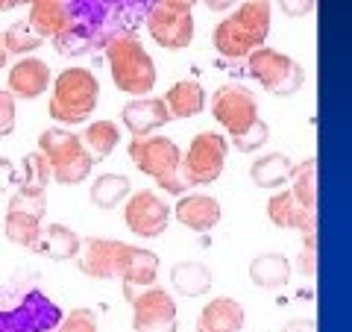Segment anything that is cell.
<instances>
[{
  "instance_id": "6da1fadb",
  "label": "cell",
  "mask_w": 352,
  "mask_h": 332,
  "mask_svg": "<svg viewBox=\"0 0 352 332\" xmlns=\"http://www.w3.org/2000/svg\"><path fill=\"white\" fill-rule=\"evenodd\" d=\"M212 115L226 129L229 147L238 153H256L267 145L270 127L258 115L256 94L244 85H220L212 94Z\"/></svg>"
},
{
  "instance_id": "7a4b0ae2",
  "label": "cell",
  "mask_w": 352,
  "mask_h": 332,
  "mask_svg": "<svg viewBox=\"0 0 352 332\" xmlns=\"http://www.w3.org/2000/svg\"><path fill=\"white\" fill-rule=\"evenodd\" d=\"M273 24L270 0H244L212 30V44L223 59H247L264 48Z\"/></svg>"
},
{
  "instance_id": "3957f363",
  "label": "cell",
  "mask_w": 352,
  "mask_h": 332,
  "mask_svg": "<svg viewBox=\"0 0 352 332\" xmlns=\"http://www.w3.org/2000/svg\"><path fill=\"white\" fill-rule=\"evenodd\" d=\"M129 159L135 162V168L144 176H150L153 183H159L162 191L185 194L191 188L188 176L182 171V150L168 136L132 138L129 141Z\"/></svg>"
},
{
  "instance_id": "277c9868",
  "label": "cell",
  "mask_w": 352,
  "mask_h": 332,
  "mask_svg": "<svg viewBox=\"0 0 352 332\" xmlns=\"http://www.w3.org/2000/svg\"><path fill=\"white\" fill-rule=\"evenodd\" d=\"M97 97H100V83L88 68H65L56 83H53V94L47 103L50 118L56 121V127H74L91 118L97 109Z\"/></svg>"
},
{
  "instance_id": "5b68a950",
  "label": "cell",
  "mask_w": 352,
  "mask_h": 332,
  "mask_svg": "<svg viewBox=\"0 0 352 332\" xmlns=\"http://www.w3.org/2000/svg\"><path fill=\"white\" fill-rule=\"evenodd\" d=\"M106 59L109 71H112V83L118 85V92H124L129 97H147L156 85V62L150 53L141 48L138 39L132 36H115L106 44Z\"/></svg>"
},
{
  "instance_id": "8992f818",
  "label": "cell",
  "mask_w": 352,
  "mask_h": 332,
  "mask_svg": "<svg viewBox=\"0 0 352 332\" xmlns=\"http://www.w3.org/2000/svg\"><path fill=\"white\" fill-rule=\"evenodd\" d=\"M38 153L50 165V180L59 185L82 183L94 168L91 153L82 147V138L65 127H47L38 136Z\"/></svg>"
},
{
  "instance_id": "52a82bcc",
  "label": "cell",
  "mask_w": 352,
  "mask_h": 332,
  "mask_svg": "<svg viewBox=\"0 0 352 332\" xmlns=\"http://www.w3.org/2000/svg\"><path fill=\"white\" fill-rule=\"evenodd\" d=\"M44 209H47V194H44V188L18 183V191L12 194V200H9L6 220H3L6 238L18 247L36 250L38 238H41Z\"/></svg>"
},
{
  "instance_id": "ba28073f",
  "label": "cell",
  "mask_w": 352,
  "mask_h": 332,
  "mask_svg": "<svg viewBox=\"0 0 352 332\" xmlns=\"http://www.w3.org/2000/svg\"><path fill=\"white\" fill-rule=\"evenodd\" d=\"M247 68L252 80H258L264 92L273 97H294L305 85V68L288 53L273 48H258L247 56Z\"/></svg>"
},
{
  "instance_id": "9c48e42d",
  "label": "cell",
  "mask_w": 352,
  "mask_h": 332,
  "mask_svg": "<svg viewBox=\"0 0 352 332\" xmlns=\"http://www.w3.org/2000/svg\"><path fill=\"white\" fill-rule=\"evenodd\" d=\"M229 156V141L220 132H200L182 153V171L191 185H212L220 180Z\"/></svg>"
},
{
  "instance_id": "30bf717a",
  "label": "cell",
  "mask_w": 352,
  "mask_h": 332,
  "mask_svg": "<svg viewBox=\"0 0 352 332\" xmlns=\"http://www.w3.org/2000/svg\"><path fill=\"white\" fill-rule=\"evenodd\" d=\"M147 32L164 50H185L194 41V15L191 9L156 0L147 12Z\"/></svg>"
},
{
  "instance_id": "8fae6325",
  "label": "cell",
  "mask_w": 352,
  "mask_h": 332,
  "mask_svg": "<svg viewBox=\"0 0 352 332\" xmlns=\"http://www.w3.org/2000/svg\"><path fill=\"white\" fill-rule=\"evenodd\" d=\"M132 332H179L176 300L168 289L150 285L132 300Z\"/></svg>"
},
{
  "instance_id": "7c38bea8",
  "label": "cell",
  "mask_w": 352,
  "mask_h": 332,
  "mask_svg": "<svg viewBox=\"0 0 352 332\" xmlns=\"http://www.w3.org/2000/svg\"><path fill=\"white\" fill-rule=\"evenodd\" d=\"M135 245H126V241H115V238H88L80 256H76V268L91 280H120L129 253Z\"/></svg>"
},
{
  "instance_id": "4fadbf2b",
  "label": "cell",
  "mask_w": 352,
  "mask_h": 332,
  "mask_svg": "<svg viewBox=\"0 0 352 332\" xmlns=\"http://www.w3.org/2000/svg\"><path fill=\"white\" fill-rule=\"evenodd\" d=\"M124 224L138 238H159L170 224V206L156 191H135L126 197Z\"/></svg>"
},
{
  "instance_id": "5bb4252c",
  "label": "cell",
  "mask_w": 352,
  "mask_h": 332,
  "mask_svg": "<svg viewBox=\"0 0 352 332\" xmlns=\"http://www.w3.org/2000/svg\"><path fill=\"white\" fill-rule=\"evenodd\" d=\"M120 121L132 132V138H144V136H153L156 129H162L164 124H170L173 118L162 97H135V101H129L124 106Z\"/></svg>"
},
{
  "instance_id": "9a60e30c",
  "label": "cell",
  "mask_w": 352,
  "mask_h": 332,
  "mask_svg": "<svg viewBox=\"0 0 352 332\" xmlns=\"http://www.w3.org/2000/svg\"><path fill=\"white\" fill-rule=\"evenodd\" d=\"M50 88V68L38 56H24L9 71V94L21 101H36Z\"/></svg>"
},
{
  "instance_id": "2e32d148",
  "label": "cell",
  "mask_w": 352,
  "mask_h": 332,
  "mask_svg": "<svg viewBox=\"0 0 352 332\" xmlns=\"http://www.w3.org/2000/svg\"><path fill=\"white\" fill-rule=\"evenodd\" d=\"M27 24L41 41L65 36V32L71 30V6H68V0H32Z\"/></svg>"
},
{
  "instance_id": "e0dca14e",
  "label": "cell",
  "mask_w": 352,
  "mask_h": 332,
  "mask_svg": "<svg viewBox=\"0 0 352 332\" xmlns=\"http://www.w3.org/2000/svg\"><path fill=\"white\" fill-rule=\"evenodd\" d=\"M267 218H270V224L279 227V229H300L302 236L305 232H317V212H308L291 191L270 194Z\"/></svg>"
},
{
  "instance_id": "ac0fdd59",
  "label": "cell",
  "mask_w": 352,
  "mask_h": 332,
  "mask_svg": "<svg viewBox=\"0 0 352 332\" xmlns=\"http://www.w3.org/2000/svg\"><path fill=\"white\" fill-rule=\"evenodd\" d=\"M247 312L232 297H214L197 318V332H244Z\"/></svg>"
},
{
  "instance_id": "d6986e66",
  "label": "cell",
  "mask_w": 352,
  "mask_h": 332,
  "mask_svg": "<svg viewBox=\"0 0 352 332\" xmlns=\"http://www.w3.org/2000/svg\"><path fill=\"white\" fill-rule=\"evenodd\" d=\"M170 215H176V220H179L182 227H188L191 232H208L220 224L223 209L208 194H185Z\"/></svg>"
},
{
  "instance_id": "ffe728a7",
  "label": "cell",
  "mask_w": 352,
  "mask_h": 332,
  "mask_svg": "<svg viewBox=\"0 0 352 332\" xmlns=\"http://www.w3.org/2000/svg\"><path fill=\"white\" fill-rule=\"evenodd\" d=\"M156 273H159V256L156 253L144 250V247H132L126 268H124V273H120L126 300L132 303L141 291H147L150 285H156Z\"/></svg>"
},
{
  "instance_id": "44dd1931",
  "label": "cell",
  "mask_w": 352,
  "mask_h": 332,
  "mask_svg": "<svg viewBox=\"0 0 352 332\" xmlns=\"http://www.w3.org/2000/svg\"><path fill=\"white\" fill-rule=\"evenodd\" d=\"M250 280L256 289L264 291H279L291 280V262L282 253H258L250 262Z\"/></svg>"
},
{
  "instance_id": "7402d4cb",
  "label": "cell",
  "mask_w": 352,
  "mask_h": 332,
  "mask_svg": "<svg viewBox=\"0 0 352 332\" xmlns=\"http://www.w3.org/2000/svg\"><path fill=\"white\" fill-rule=\"evenodd\" d=\"M170 118H197L206 109V88L197 80H179L162 97Z\"/></svg>"
},
{
  "instance_id": "603a6c76",
  "label": "cell",
  "mask_w": 352,
  "mask_h": 332,
  "mask_svg": "<svg viewBox=\"0 0 352 332\" xmlns=\"http://www.w3.org/2000/svg\"><path fill=\"white\" fill-rule=\"evenodd\" d=\"M36 250L44 253V256L53 259V262H68V259L80 256L82 238L76 236L71 227H65V224H50L47 229H41V238H38Z\"/></svg>"
},
{
  "instance_id": "cb8c5ba5",
  "label": "cell",
  "mask_w": 352,
  "mask_h": 332,
  "mask_svg": "<svg viewBox=\"0 0 352 332\" xmlns=\"http://www.w3.org/2000/svg\"><path fill=\"white\" fill-rule=\"evenodd\" d=\"M291 171H294V162L285 153H264V156L252 162L250 180L258 188H264V191H276V188L288 185Z\"/></svg>"
},
{
  "instance_id": "d4e9b609",
  "label": "cell",
  "mask_w": 352,
  "mask_h": 332,
  "mask_svg": "<svg viewBox=\"0 0 352 332\" xmlns=\"http://www.w3.org/2000/svg\"><path fill=\"white\" fill-rule=\"evenodd\" d=\"M170 285L182 297H203L212 291V271L203 262H176L170 268Z\"/></svg>"
},
{
  "instance_id": "484cf974",
  "label": "cell",
  "mask_w": 352,
  "mask_h": 332,
  "mask_svg": "<svg viewBox=\"0 0 352 332\" xmlns=\"http://www.w3.org/2000/svg\"><path fill=\"white\" fill-rule=\"evenodd\" d=\"M120 145V127L115 121H94L82 132V147L91 153V159H106L112 156L115 147Z\"/></svg>"
},
{
  "instance_id": "4316f807",
  "label": "cell",
  "mask_w": 352,
  "mask_h": 332,
  "mask_svg": "<svg viewBox=\"0 0 352 332\" xmlns=\"http://www.w3.org/2000/svg\"><path fill=\"white\" fill-rule=\"evenodd\" d=\"M132 191L129 185V176L124 174H103L97 176L94 185H91V203L97 209H115L118 203H124Z\"/></svg>"
},
{
  "instance_id": "83f0119b",
  "label": "cell",
  "mask_w": 352,
  "mask_h": 332,
  "mask_svg": "<svg viewBox=\"0 0 352 332\" xmlns=\"http://www.w3.org/2000/svg\"><path fill=\"white\" fill-rule=\"evenodd\" d=\"M288 183H294L291 194L296 200H300L308 212H317V159H305L302 165H296Z\"/></svg>"
},
{
  "instance_id": "f1b7e54d",
  "label": "cell",
  "mask_w": 352,
  "mask_h": 332,
  "mask_svg": "<svg viewBox=\"0 0 352 332\" xmlns=\"http://www.w3.org/2000/svg\"><path fill=\"white\" fill-rule=\"evenodd\" d=\"M3 44H6V53H18V56H30L32 50L41 48V39L30 30L27 21H15L12 27L3 32Z\"/></svg>"
},
{
  "instance_id": "f546056e",
  "label": "cell",
  "mask_w": 352,
  "mask_h": 332,
  "mask_svg": "<svg viewBox=\"0 0 352 332\" xmlns=\"http://www.w3.org/2000/svg\"><path fill=\"white\" fill-rule=\"evenodd\" d=\"M50 183V165L41 153H27L24 162H21V185H36L44 188Z\"/></svg>"
},
{
  "instance_id": "4dcf8cb0",
  "label": "cell",
  "mask_w": 352,
  "mask_h": 332,
  "mask_svg": "<svg viewBox=\"0 0 352 332\" xmlns=\"http://www.w3.org/2000/svg\"><path fill=\"white\" fill-rule=\"evenodd\" d=\"M59 332H97V315L91 309H74L59 324Z\"/></svg>"
},
{
  "instance_id": "1f68e13d",
  "label": "cell",
  "mask_w": 352,
  "mask_h": 332,
  "mask_svg": "<svg viewBox=\"0 0 352 332\" xmlns=\"http://www.w3.org/2000/svg\"><path fill=\"white\" fill-rule=\"evenodd\" d=\"M15 118H18L15 97L9 92H0V138H6L15 132Z\"/></svg>"
},
{
  "instance_id": "d6a6232c",
  "label": "cell",
  "mask_w": 352,
  "mask_h": 332,
  "mask_svg": "<svg viewBox=\"0 0 352 332\" xmlns=\"http://www.w3.org/2000/svg\"><path fill=\"white\" fill-rule=\"evenodd\" d=\"M314 262H317V232H305V247H302V256H300V271L305 276H314L317 273Z\"/></svg>"
},
{
  "instance_id": "836d02e7",
  "label": "cell",
  "mask_w": 352,
  "mask_h": 332,
  "mask_svg": "<svg viewBox=\"0 0 352 332\" xmlns=\"http://www.w3.org/2000/svg\"><path fill=\"white\" fill-rule=\"evenodd\" d=\"M276 3L288 18H305V15L314 12L317 0H276Z\"/></svg>"
},
{
  "instance_id": "e575fe53",
  "label": "cell",
  "mask_w": 352,
  "mask_h": 332,
  "mask_svg": "<svg viewBox=\"0 0 352 332\" xmlns=\"http://www.w3.org/2000/svg\"><path fill=\"white\" fill-rule=\"evenodd\" d=\"M12 183H18V174H15V165L0 156V194H6Z\"/></svg>"
},
{
  "instance_id": "d590c367",
  "label": "cell",
  "mask_w": 352,
  "mask_h": 332,
  "mask_svg": "<svg viewBox=\"0 0 352 332\" xmlns=\"http://www.w3.org/2000/svg\"><path fill=\"white\" fill-rule=\"evenodd\" d=\"M282 332H317V324H314L311 318H294V320L285 324Z\"/></svg>"
},
{
  "instance_id": "8d00e7d4",
  "label": "cell",
  "mask_w": 352,
  "mask_h": 332,
  "mask_svg": "<svg viewBox=\"0 0 352 332\" xmlns=\"http://www.w3.org/2000/svg\"><path fill=\"white\" fill-rule=\"evenodd\" d=\"M203 3L212 9V12H232L238 6V0H203Z\"/></svg>"
},
{
  "instance_id": "74e56055",
  "label": "cell",
  "mask_w": 352,
  "mask_h": 332,
  "mask_svg": "<svg viewBox=\"0 0 352 332\" xmlns=\"http://www.w3.org/2000/svg\"><path fill=\"white\" fill-rule=\"evenodd\" d=\"M6 62H9V53H6V44H3V32H0V71L6 68Z\"/></svg>"
},
{
  "instance_id": "f35d334b",
  "label": "cell",
  "mask_w": 352,
  "mask_h": 332,
  "mask_svg": "<svg viewBox=\"0 0 352 332\" xmlns=\"http://www.w3.org/2000/svg\"><path fill=\"white\" fill-rule=\"evenodd\" d=\"M168 3H176V6H185V9H194L200 0H168Z\"/></svg>"
},
{
  "instance_id": "ab89813d",
  "label": "cell",
  "mask_w": 352,
  "mask_h": 332,
  "mask_svg": "<svg viewBox=\"0 0 352 332\" xmlns=\"http://www.w3.org/2000/svg\"><path fill=\"white\" fill-rule=\"evenodd\" d=\"M32 3V0H9V9H12V6H30Z\"/></svg>"
},
{
  "instance_id": "60d3db41",
  "label": "cell",
  "mask_w": 352,
  "mask_h": 332,
  "mask_svg": "<svg viewBox=\"0 0 352 332\" xmlns=\"http://www.w3.org/2000/svg\"><path fill=\"white\" fill-rule=\"evenodd\" d=\"M9 9V0H0V12H6Z\"/></svg>"
}]
</instances>
